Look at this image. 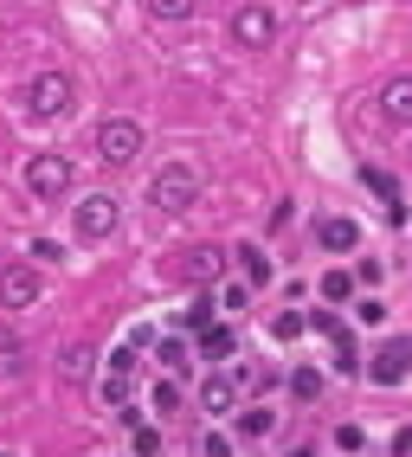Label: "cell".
I'll return each mask as SVG.
<instances>
[{"label":"cell","mask_w":412,"mask_h":457,"mask_svg":"<svg viewBox=\"0 0 412 457\" xmlns=\"http://www.w3.org/2000/svg\"><path fill=\"white\" fill-rule=\"evenodd\" d=\"M194 200H200V174L194 168H155V180H149V206L155 212H174V220H181V212H194Z\"/></svg>","instance_id":"obj_1"},{"label":"cell","mask_w":412,"mask_h":457,"mask_svg":"<svg viewBox=\"0 0 412 457\" xmlns=\"http://www.w3.org/2000/svg\"><path fill=\"white\" fill-rule=\"evenodd\" d=\"M142 123H129V116H110V123H97V155L110 162V168H129L136 155H142Z\"/></svg>","instance_id":"obj_2"},{"label":"cell","mask_w":412,"mask_h":457,"mask_svg":"<svg viewBox=\"0 0 412 457\" xmlns=\"http://www.w3.org/2000/svg\"><path fill=\"white\" fill-rule=\"evenodd\" d=\"M71 180H78V168L65 155H33V162H26V194H33V200H65Z\"/></svg>","instance_id":"obj_3"},{"label":"cell","mask_w":412,"mask_h":457,"mask_svg":"<svg viewBox=\"0 0 412 457\" xmlns=\"http://www.w3.org/2000/svg\"><path fill=\"white\" fill-rule=\"evenodd\" d=\"M26 97H33V116H65L78 104V84H71V71H39L26 84Z\"/></svg>","instance_id":"obj_4"},{"label":"cell","mask_w":412,"mask_h":457,"mask_svg":"<svg viewBox=\"0 0 412 457\" xmlns=\"http://www.w3.org/2000/svg\"><path fill=\"white\" fill-rule=\"evenodd\" d=\"M39 264H0V310H26V303H39Z\"/></svg>","instance_id":"obj_5"},{"label":"cell","mask_w":412,"mask_h":457,"mask_svg":"<svg viewBox=\"0 0 412 457\" xmlns=\"http://www.w3.org/2000/svg\"><path fill=\"white\" fill-rule=\"evenodd\" d=\"M367 374H374L380 386H400V380L412 374V335H393V342H380L374 361H367Z\"/></svg>","instance_id":"obj_6"},{"label":"cell","mask_w":412,"mask_h":457,"mask_svg":"<svg viewBox=\"0 0 412 457\" xmlns=\"http://www.w3.org/2000/svg\"><path fill=\"white\" fill-rule=\"evenodd\" d=\"M78 238H84V245H103V238L116 232V200L110 194H91V200H78Z\"/></svg>","instance_id":"obj_7"},{"label":"cell","mask_w":412,"mask_h":457,"mask_svg":"<svg viewBox=\"0 0 412 457\" xmlns=\"http://www.w3.org/2000/svg\"><path fill=\"white\" fill-rule=\"evenodd\" d=\"M232 39H239V46H271L277 39V13L271 7H232Z\"/></svg>","instance_id":"obj_8"},{"label":"cell","mask_w":412,"mask_h":457,"mask_svg":"<svg viewBox=\"0 0 412 457\" xmlns=\"http://www.w3.org/2000/svg\"><path fill=\"white\" fill-rule=\"evenodd\" d=\"M380 116H387V123H412V78L380 84Z\"/></svg>","instance_id":"obj_9"},{"label":"cell","mask_w":412,"mask_h":457,"mask_svg":"<svg viewBox=\"0 0 412 457\" xmlns=\"http://www.w3.org/2000/svg\"><path fill=\"white\" fill-rule=\"evenodd\" d=\"M316 238H322V252H355L361 245V226L355 220H316Z\"/></svg>","instance_id":"obj_10"},{"label":"cell","mask_w":412,"mask_h":457,"mask_svg":"<svg viewBox=\"0 0 412 457\" xmlns=\"http://www.w3.org/2000/svg\"><path fill=\"white\" fill-rule=\"evenodd\" d=\"M232 400H239V380H226V374H206V386H200V406H206V419L232 412Z\"/></svg>","instance_id":"obj_11"},{"label":"cell","mask_w":412,"mask_h":457,"mask_svg":"<svg viewBox=\"0 0 412 457\" xmlns=\"http://www.w3.org/2000/svg\"><path fill=\"white\" fill-rule=\"evenodd\" d=\"M361 187H374L380 200H387V220H406V206H400V180L387 168H361Z\"/></svg>","instance_id":"obj_12"},{"label":"cell","mask_w":412,"mask_h":457,"mask_svg":"<svg viewBox=\"0 0 412 457\" xmlns=\"http://www.w3.org/2000/svg\"><path fill=\"white\" fill-rule=\"evenodd\" d=\"M181 278H187V284H213V278H219V252H213V245H194L187 264H181Z\"/></svg>","instance_id":"obj_13"},{"label":"cell","mask_w":412,"mask_h":457,"mask_svg":"<svg viewBox=\"0 0 412 457\" xmlns=\"http://www.w3.org/2000/svg\"><path fill=\"white\" fill-rule=\"evenodd\" d=\"M232 348H239V335H232L226 322H213V328H200V354H206V361H226Z\"/></svg>","instance_id":"obj_14"},{"label":"cell","mask_w":412,"mask_h":457,"mask_svg":"<svg viewBox=\"0 0 412 457\" xmlns=\"http://www.w3.org/2000/svg\"><path fill=\"white\" fill-rule=\"evenodd\" d=\"M58 374H65L71 386H84V380H91V348H84V342H71L65 354H58Z\"/></svg>","instance_id":"obj_15"},{"label":"cell","mask_w":412,"mask_h":457,"mask_svg":"<svg viewBox=\"0 0 412 457\" xmlns=\"http://www.w3.org/2000/svg\"><path fill=\"white\" fill-rule=\"evenodd\" d=\"M239 270H245V284H251V290L271 284V258H264L258 245H239Z\"/></svg>","instance_id":"obj_16"},{"label":"cell","mask_w":412,"mask_h":457,"mask_svg":"<svg viewBox=\"0 0 412 457\" xmlns=\"http://www.w3.org/2000/svg\"><path fill=\"white\" fill-rule=\"evenodd\" d=\"M239 432H245V438H271V432H277V412H271V406L239 412Z\"/></svg>","instance_id":"obj_17"},{"label":"cell","mask_w":412,"mask_h":457,"mask_svg":"<svg viewBox=\"0 0 412 457\" xmlns=\"http://www.w3.org/2000/svg\"><path fill=\"white\" fill-rule=\"evenodd\" d=\"M322 296L348 303V296H355V270H322Z\"/></svg>","instance_id":"obj_18"},{"label":"cell","mask_w":412,"mask_h":457,"mask_svg":"<svg viewBox=\"0 0 412 457\" xmlns=\"http://www.w3.org/2000/svg\"><path fill=\"white\" fill-rule=\"evenodd\" d=\"M303 328H309V316H303V310H284V316H271V335H277V342H297Z\"/></svg>","instance_id":"obj_19"},{"label":"cell","mask_w":412,"mask_h":457,"mask_svg":"<svg viewBox=\"0 0 412 457\" xmlns=\"http://www.w3.org/2000/svg\"><path fill=\"white\" fill-rule=\"evenodd\" d=\"M290 393H297L303 406H309V400H322V374H316V368H297V374H290Z\"/></svg>","instance_id":"obj_20"},{"label":"cell","mask_w":412,"mask_h":457,"mask_svg":"<svg viewBox=\"0 0 412 457\" xmlns=\"http://www.w3.org/2000/svg\"><path fill=\"white\" fill-rule=\"evenodd\" d=\"M239 386H251V393H271V386H277V368H271V361H258V368H245V374H239Z\"/></svg>","instance_id":"obj_21"},{"label":"cell","mask_w":412,"mask_h":457,"mask_svg":"<svg viewBox=\"0 0 412 457\" xmlns=\"http://www.w3.org/2000/svg\"><path fill=\"white\" fill-rule=\"evenodd\" d=\"M149 20L155 26H174V20H194V7H187V0H161V7H149Z\"/></svg>","instance_id":"obj_22"},{"label":"cell","mask_w":412,"mask_h":457,"mask_svg":"<svg viewBox=\"0 0 412 457\" xmlns=\"http://www.w3.org/2000/svg\"><path fill=\"white\" fill-rule=\"evenodd\" d=\"M335 374H361V354H355L348 335H335Z\"/></svg>","instance_id":"obj_23"},{"label":"cell","mask_w":412,"mask_h":457,"mask_svg":"<svg viewBox=\"0 0 412 457\" xmlns=\"http://www.w3.org/2000/svg\"><path fill=\"white\" fill-rule=\"evenodd\" d=\"M149 406H155V412H174V406H181V386H174V380H155Z\"/></svg>","instance_id":"obj_24"},{"label":"cell","mask_w":412,"mask_h":457,"mask_svg":"<svg viewBox=\"0 0 412 457\" xmlns=\"http://www.w3.org/2000/svg\"><path fill=\"white\" fill-rule=\"evenodd\" d=\"M155 354H161V368H168V374H181V368H187V342H161Z\"/></svg>","instance_id":"obj_25"},{"label":"cell","mask_w":412,"mask_h":457,"mask_svg":"<svg viewBox=\"0 0 412 457\" xmlns=\"http://www.w3.org/2000/svg\"><path fill=\"white\" fill-rule=\"evenodd\" d=\"M103 406H129V380L123 374H103Z\"/></svg>","instance_id":"obj_26"},{"label":"cell","mask_w":412,"mask_h":457,"mask_svg":"<svg viewBox=\"0 0 412 457\" xmlns=\"http://www.w3.org/2000/svg\"><path fill=\"white\" fill-rule=\"evenodd\" d=\"M110 374H136V342H123V348H110Z\"/></svg>","instance_id":"obj_27"},{"label":"cell","mask_w":412,"mask_h":457,"mask_svg":"<svg viewBox=\"0 0 412 457\" xmlns=\"http://www.w3.org/2000/svg\"><path fill=\"white\" fill-rule=\"evenodd\" d=\"M136 457H161V432H155V425H136Z\"/></svg>","instance_id":"obj_28"},{"label":"cell","mask_w":412,"mask_h":457,"mask_svg":"<svg viewBox=\"0 0 412 457\" xmlns=\"http://www.w3.org/2000/svg\"><path fill=\"white\" fill-rule=\"evenodd\" d=\"M219 303H226V310H245V303H251V284H226Z\"/></svg>","instance_id":"obj_29"},{"label":"cell","mask_w":412,"mask_h":457,"mask_svg":"<svg viewBox=\"0 0 412 457\" xmlns=\"http://www.w3.org/2000/svg\"><path fill=\"white\" fill-rule=\"evenodd\" d=\"M200 457H232V445L219 432H200Z\"/></svg>","instance_id":"obj_30"},{"label":"cell","mask_w":412,"mask_h":457,"mask_svg":"<svg viewBox=\"0 0 412 457\" xmlns=\"http://www.w3.org/2000/svg\"><path fill=\"white\" fill-rule=\"evenodd\" d=\"M335 445H342V451H361L367 438H361V425H342V432H335Z\"/></svg>","instance_id":"obj_31"},{"label":"cell","mask_w":412,"mask_h":457,"mask_svg":"<svg viewBox=\"0 0 412 457\" xmlns=\"http://www.w3.org/2000/svg\"><path fill=\"white\" fill-rule=\"evenodd\" d=\"M0 457H13V451H0Z\"/></svg>","instance_id":"obj_32"}]
</instances>
